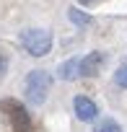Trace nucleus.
Listing matches in <instances>:
<instances>
[{"label": "nucleus", "mask_w": 127, "mask_h": 132, "mask_svg": "<svg viewBox=\"0 0 127 132\" xmlns=\"http://www.w3.org/2000/svg\"><path fill=\"white\" fill-rule=\"evenodd\" d=\"M52 88V75L47 70H31L23 80V93H26V101L29 104H44L47 101V93Z\"/></svg>", "instance_id": "f257e3e1"}, {"label": "nucleus", "mask_w": 127, "mask_h": 132, "mask_svg": "<svg viewBox=\"0 0 127 132\" xmlns=\"http://www.w3.org/2000/svg\"><path fill=\"white\" fill-rule=\"evenodd\" d=\"M18 42L31 57H44L52 49V31H47V29H26V31H21Z\"/></svg>", "instance_id": "f03ea898"}, {"label": "nucleus", "mask_w": 127, "mask_h": 132, "mask_svg": "<svg viewBox=\"0 0 127 132\" xmlns=\"http://www.w3.org/2000/svg\"><path fill=\"white\" fill-rule=\"evenodd\" d=\"M0 111H5V117H8L13 132H29V129H31V117H29L26 106H21L18 101L3 98V101H0Z\"/></svg>", "instance_id": "7ed1b4c3"}, {"label": "nucleus", "mask_w": 127, "mask_h": 132, "mask_svg": "<svg viewBox=\"0 0 127 132\" xmlns=\"http://www.w3.org/2000/svg\"><path fill=\"white\" fill-rule=\"evenodd\" d=\"M104 62H106V54L104 52H91L81 60V78H93L101 73L104 68Z\"/></svg>", "instance_id": "20e7f679"}, {"label": "nucleus", "mask_w": 127, "mask_h": 132, "mask_svg": "<svg viewBox=\"0 0 127 132\" xmlns=\"http://www.w3.org/2000/svg\"><path fill=\"white\" fill-rule=\"evenodd\" d=\"M73 109H75V117L81 122H93L99 117V106L88 98V96H75L73 98Z\"/></svg>", "instance_id": "39448f33"}, {"label": "nucleus", "mask_w": 127, "mask_h": 132, "mask_svg": "<svg viewBox=\"0 0 127 132\" xmlns=\"http://www.w3.org/2000/svg\"><path fill=\"white\" fill-rule=\"evenodd\" d=\"M57 75H60V80H78L81 78V57H70L65 62H60Z\"/></svg>", "instance_id": "423d86ee"}, {"label": "nucleus", "mask_w": 127, "mask_h": 132, "mask_svg": "<svg viewBox=\"0 0 127 132\" xmlns=\"http://www.w3.org/2000/svg\"><path fill=\"white\" fill-rule=\"evenodd\" d=\"M68 18H70L75 26H81V29L91 23V16H88V13H83V11H78V8H70V11H68Z\"/></svg>", "instance_id": "0eeeda50"}, {"label": "nucleus", "mask_w": 127, "mask_h": 132, "mask_svg": "<svg viewBox=\"0 0 127 132\" xmlns=\"http://www.w3.org/2000/svg\"><path fill=\"white\" fill-rule=\"evenodd\" d=\"M93 132H122V127H119L114 119H104V122H101Z\"/></svg>", "instance_id": "6e6552de"}, {"label": "nucleus", "mask_w": 127, "mask_h": 132, "mask_svg": "<svg viewBox=\"0 0 127 132\" xmlns=\"http://www.w3.org/2000/svg\"><path fill=\"white\" fill-rule=\"evenodd\" d=\"M114 83H117L119 88H127V65H122V68L114 73Z\"/></svg>", "instance_id": "1a4fd4ad"}, {"label": "nucleus", "mask_w": 127, "mask_h": 132, "mask_svg": "<svg viewBox=\"0 0 127 132\" xmlns=\"http://www.w3.org/2000/svg\"><path fill=\"white\" fill-rule=\"evenodd\" d=\"M81 3H93V0H81Z\"/></svg>", "instance_id": "9d476101"}]
</instances>
